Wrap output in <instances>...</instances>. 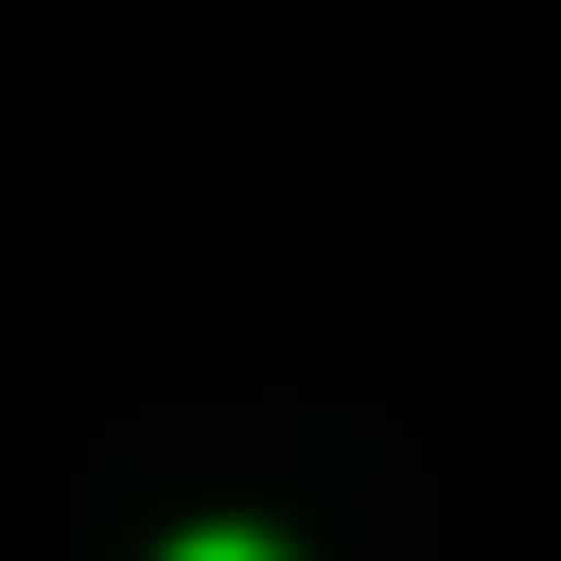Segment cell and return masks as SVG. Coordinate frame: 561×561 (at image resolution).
I'll return each mask as SVG.
<instances>
[{
	"label": "cell",
	"instance_id": "6da1fadb",
	"mask_svg": "<svg viewBox=\"0 0 561 561\" xmlns=\"http://www.w3.org/2000/svg\"><path fill=\"white\" fill-rule=\"evenodd\" d=\"M175 561H280V543H245V526H193V543H175Z\"/></svg>",
	"mask_w": 561,
	"mask_h": 561
}]
</instances>
